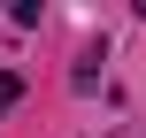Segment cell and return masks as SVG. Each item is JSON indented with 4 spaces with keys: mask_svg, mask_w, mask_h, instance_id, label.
Here are the masks:
<instances>
[{
    "mask_svg": "<svg viewBox=\"0 0 146 138\" xmlns=\"http://www.w3.org/2000/svg\"><path fill=\"white\" fill-rule=\"evenodd\" d=\"M15 100H23V77H15V69H0V115H8Z\"/></svg>",
    "mask_w": 146,
    "mask_h": 138,
    "instance_id": "obj_1",
    "label": "cell"
}]
</instances>
